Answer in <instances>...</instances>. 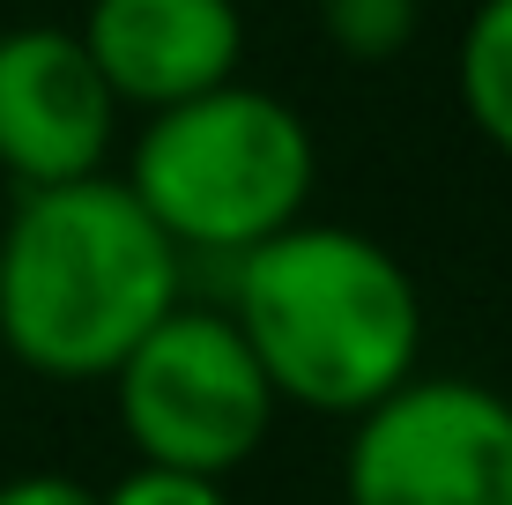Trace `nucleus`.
<instances>
[{
	"mask_svg": "<svg viewBox=\"0 0 512 505\" xmlns=\"http://www.w3.org/2000/svg\"><path fill=\"white\" fill-rule=\"evenodd\" d=\"M320 23L349 60H394L416 38V0H320Z\"/></svg>",
	"mask_w": 512,
	"mask_h": 505,
	"instance_id": "1a4fd4ad",
	"label": "nucleus"
},
{
	"mask_svg": "<svg viewBox=\"0 0 512 505\" xmlns=\"http://www.w3.org/2000/svg\"><path fill=\"white\" fill-rule=\"evenodd\" d=\"M119 97L97 75L82 30H8L0 38V171L23 186H60L104 164Z\"/></svg>",
	"mask_w": 512,
	"mask_h": 505,
	"instance_id": "423d86ee",
	"label": "nucleus"
},
{
	"mask_svg": "<svg viewBox=\"0 0 512 505\" xmlns=\"http://www.w3.org/2000/svg\"><path fill=\"white\" fill-rule=\"evenodd\" d=\"M238 335L275 402L357 416L416 372L423 298L386 246L297 216L238 253Z\"/></svg>",
	"mask_w": 512,
	"mask_h": 505,
	"instance_id": "f03ea898",
	"label": "nucleus"
},
{
	"mask_svg": "<svg viewBox=\"0 0 512 505\" xmlns=\"http://www.w3.org/2000/svg\"><path fill=\"white\" fill-rule=\"evenodd\" d=\"M0 505H97V498L67 476H23V483H0Z\"/></svg>",
	"mask_w": 512,
	"mask_h": 505,
	"instance_id": "9b49d317",
	"label": "nucleus"
},
{
	"mask_svg": "<svg viewBox=\"0 0 512 505\" xmlns=\"http://www.w3.org/2000/svg\"><path fill=\"white\" fill-rule=\"evenodd\" d=\"M461 104L512 156V0H483L461 38Z\"/></svg>",
	"mask_w": 512,
	"mask_h": 505,
	"instance_id": "6e6552de",
	"label": "nucleus"
},
{
	"mask_svg": "<svg viewBox=\"0 0 512 505\" xmlns=\"http://www.w3.org/2000/svg\"><path fill=\"white\" fill-rule=\"evenodd\" d=\"M82 45L119 104L164 112L179 97L231 82L245 23L238 0H90Z\"/></svg>",
	"mask_w": 512,
	"mask_h": 505,
	"instance_id": "0eeeda50",
	"label": "nucleus"
},
{
	"mask_svg": "<svg viewBox=\"0 0 512 505\" xmlns=\"http://www.w3.org/2000/svg\"><path fill=\"white\" fill-rule=\"evenodd\" d=\"M186 253L119 179L23 186L0 238V335L30 372L97 379L179 305Z\"/></svg>",
	"mask_w": 512,
	"mask_h": 505,
	"instance_id": "f257e3e1",
	"label": "nucleus"
},
{
	"mask_svg": "<svg viewBox=\"0 0 512 505\" xmlns=\"http://www.w3.org/2000/svg\"><path fill=\"white\" fill-rule=\"evenodd\" d=\"M127 186L179 253L238 260L305 216L312 134L282 97L216 82V90L179 97L149 119Z\"/></svg>",
	"mask_w": 512,
	"mask_h": 505,
	"instance_id": "7ed1b4c3",
	"label": "nucleus"
},
{
	"mask_svg": "<svg viewBox=\"0 0 512 505\" xmlns=\"http://www.w3.org/2000/svg\"><path fill=\"white\" fill-rule=\"evenodd\" d=\"M349 505H512V402L409 372L357 409Z\"/></svg>",
	"mask_w": 512,
	"mask_h": 505,
	"instance_id": "39448f33",
	"label": "nucleus"
},
{
	"mask_svg": "<svg viewBox=\"0 0 512 505\" xmlns=\"http://www.w3.org/2000/svg\"><path fill=\"white\" fill-rule=\"evenodd\" d=\"M112 379H119L127 439L141 446V461H164V468L231 476L268 439V416H275V387L260 372L253 342L238 335V320H216V312L171 305L112 364Z\"/></svg>",
	"mask_w": 512,
	"mask_h": 505,
	"instance_id": "20e7f679",
	"label": "nucleus"
},
{
	"mask_svg": "<svg viewBox=\"0 0 512 505\" xmlns=\"http://www.w3.org/2000/svg\"><path fill=\"white\" fill-rule=\"evenodd\" d=\"M97 505H231L223 498V476H201V468H164L141 461L119 491H104Z\"/></svg>",
	"mask_w": 512,
	"mask_h": 505,
	"instance_id": "9d476101",
	"label": "nucleus"
}]
</instances>
